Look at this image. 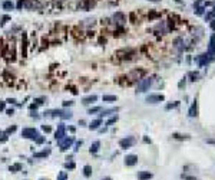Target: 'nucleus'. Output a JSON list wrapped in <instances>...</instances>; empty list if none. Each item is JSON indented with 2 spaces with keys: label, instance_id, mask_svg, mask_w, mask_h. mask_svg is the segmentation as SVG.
Here are the masks:
<instances>
[{
  "label": "nucleus",
  "instance_id": "nucleus-7",
  "mask_svg": "<svg viewBox=\"0 0 215 180\" xmlns=\"http://www.w3.org/2000/svg\"><path fill=\"white\" fill-rule=\"evenodd\" d=\"M113 20L116 25H123V23L126 22V16L122 13V12H116L115 14H113Z\"/></svg>",
  "mask_w": 215,
  "mask_h": 180
},
{
  "label": "nucleus",
  "instance_id": "nucleus-9",
  "mask_svg": "<svg viewBox=\"0 0 215 180\" xmlns=\"http://www.w3.org/2000/svg\"><path fill=\"white\" fill-rule=\"evenodd\" d=\"M165 100L163 95H149L146 97V102H150V104H155V102H161Z\"/></svg>",
  "mask_w": 215,
  "mask_h": 180
},
{
  "label": "nucleus",
  "instance_id": "nucleus-32",
  "mask_svg": "<svg viewBox=\"0 0 215 180\" xmlns=\"http://www.w3.org/2000/svg\"><path fill=\"white\" fill-rule=\"evenodd\" d=\"M4 107H6V104H4L3 101H0V111H3V110H4Z\"/></svg>",
  "mask_w": 215,
  "mask_h": 180
},
{
  "label": "nucleus",
  "instance_id": "nucleus-27",
  "mask_svg": "<svg viewBox=\"0 0 215 180\" xmlns=\"http://www.w3.org/2000/svg\"><path fill=\"white\" fill-rule=\"evenodd\" d=\"M43 141H44V137H40V135H37V138H36V143H37V144H42Z\"/></svg>",
  "mask_w": 215,
  "mask_h": 180
},
{
  "label": "nucleus",
  "instance_id": "nucleus-6",
  "mask_svg": "<svg viewBox=\"0 0 215 180\" xmlns=\"http://www.w3.org/2000/svg\"><path fill=\"white\" fill-rule=\"evenodd\" d=\"M133 144H135V138L133 137H126V138H122L119 141V146L122 147V148H129V147H132Z\"/></svg>",
  "mask_w": 215,
  "mask_h": 180
},
{
  "label": "nucleus",
  "instance_id": "nucleus-25",
  "mask_svg": "<svg viewBox=\"0 0 215 180\" xmlns=\"http://www.w3.org/2000/svg\"><path fill=\"white\" fill-rule=\"evenodd\" d=\"M99 111H102V108H100V107H95V108H90L87 113H89V114H95V113H99Z\"/></svg>",
  "mask_w": 215,
  "mask_h": 180
},
{
  "label": "nucleus",
  "instance_id": "nucleus-5",
  "mask_svg": "<svg viewBox=\"0 0 215 180\" xmlns=\"http://www.w3.org/2000/svg\"><path fill=\"white\" fill-rule=\"evenodd\" d=\"M66 127H64V124H59L57 125V130H56V133H54V138H56V141H60V140H63L64 137H66Z\"/></svg>",
  "mask_w": 215,
  "mask_h": 180
},
{
  "label": "nucleus",
  "instance_id": "nucleus-18",
  "mask_svg": "<svg viewBox=\"0 0 215 180\" xmlns=\"http://www.w3.org/2000/svg\"><path fill=\"white\" fill-rule=\"evenodd\" d=\"M3 9H4V10H13V9H14V4H13L11 1H4V3H3Z\"/></svg>",
  "mask_w": 215,
  "mask_h": 180
},
{
  "label": "nucleus",
  "instance_id": "nucleus-36",
  "mask_svg": "<svg viewBox=\"0 0 215 180\" xmlns=\"http://www.w3.org/2000/svg\"><path fill=\"white\" fill-rule=\"evenodd\" d=\"M103 180H112V179H110V177H106V179H103Z\"/></svg>",
  "mask_w": 215,
  "mask_h": 180
},
{
  "label": "nucleus",
  "instance_id": "nucleus-17",
  "mask_svg": "<svg viewBox=\"0 0 215 180\" xmlns=\"http://www.w3.org/2000/svg\"><path fill=\"white\" fill-rule=\"evenodd\" d=\"M118 111V108H112V110H102L100 111V117H106V115H109V114H112V113H116Z\"/></svg>",
  "mask_w": 215,
  "mask_h": 180
},
{
  "label": "nucleus",
  "instance_id": "nucleus-16",
  "mask_svg": "<svg viewBox=\"0 0 215 180\" xmlns=\"http://www.w3.org/2000/svg\"><path fill=\"white\" fill-rule=\"evenodd\" d=\"M99 147H100V143H99V141H95V143L90 146L89 151H90V153H96L97 150H99Z\"/></svg>",
  "mask_w": 215,
  "mask_h": 180
},
{
  "label": "nucleus",
  "instance_id": "nucleus-28",
  "mask_svg": "<svg viewBox=\"0 0 215 180\" xmlns=\"http://www.w3.org/2000/svg\"><path fill=\"white\" fill-rule=\"evenodd\" d=\"M64 167H66V169H75V163H66Z\"/></svg>",
  "mask_w": 215,
  "mask_h": 180
},
{
  "label": "nucleus",
  "instance_id": "nucleus-13",
  "mask_svg": "<svg viewBox=\"0 0 215 180\" xmlns=\"http://www.w3.org/2000/svg\"><path fill=\"white\" fill-rule=\"evenodd\" d=\"M97 100L96 95H89V97H85L83 100H82V102L83 104H92V102H95Z\"/></svg>",
  "mask_w": 215,
  "mask_h": 180
},
{
  "label": "nucleus",
  "instance_id": "nucleus-8",
  "mask_svg": "<svg viewBox=\"0 0 215 180\" xmlns=\"http://www.w3.org/2000/svg\"><path fill=\"white\" fill-rule=\"evenodd\" d=\"M136 163H138V156H135V154H129L125 158V164L126 166H135Z\"/></svg>",
  "mask_w": 215,
  "mask_h": 180
},
{
  "label": "nucleus",
  "instance_id": "nucleus-29",
  "mask_svg": "<svg viewBox=\"0 0 215 180\" xmlns=\"http://www.w3.org/2000/svg\"><path fill=\"white\" fill-rule=\"evenodd\" d=\"M189 77H191V81H196V78H198V74H194V72H191V74H189Z\"/></svg>",
  "mask_w": 215,
  "mask_h": 180
},
{
  "label": "nucleus",
  "instance_id": "nucleus-33",
  "mask_svg": "<svg viewBox=\"0 0 215 180\" xmlns=\"http://www.w3.org/2000/svg\"><path fill=\"white\" fill-rule=\"evenodd\" d=\"M176 105H178V102H175V104H171V105H168V107H166V108H168V110H169V108H173V107H176Z\"/></svg>",
  "mask_w": 215,
  "mask_h": 180
},
{
  "label": "nucleus",
  "instance_id": "nucleus-2",
  "mask_svg": "<svg viewBox=\"0 0 215 180\" xmlns=\"http://www.w3.org/2000/svg\"><path fill=\"white\" fill-rule=\"evenodd\" d=\"M37 130L36 128H23V131H22V137H24V138H32V140H36L37 138Z\"/></svg>",
  "mask_w": 215,
  "mask_h": 180
},
{
  "label": "nucleus",
  "instance_id": "nucleus-11",
  "mask_svg": "<svg viewBox=\"0 0 215 180\" xmlns=\"http://www.w3.org/2000/svg\"><path fill=\"white\" fill-rule=\"evenodd\" d=\"M138 179L139 180H149V179H152V173H149V171H140L139 174H138Z\"/></svg>",
  "mask_w": 215,
  "mask_h": 180
},
{
  "label": "nucleus",
  "instance_id": "nucleus-15",
  "mask_svg": "<svg viewBox=\"0 0 215 180\" xmlns=\"http://www.w3.org/2000/svg\"><path fill=\"white\" fill-rule=\"evenodd\" d=\"M209 53L215 55V36L211 38V42H209Z\"/></svg>",
  "mask_w": 215,
  "mask_h": 180
},
{
  "label": "nucleus",
  "instance_id": "nucleus-23",
  "mask_svg": "<svg viewBox=\"0 0 215 180\" xmlns=\"http://www.w3.org/2000/svg\"><path fill=\"white\" fill-rule=\"evenodd\" d=\"M189 115H191V117H195V115H196V101L192 104V107H191V110H189Z\"/></svg>",
  "mask_w": 215,
  "mask_h": 180
},
{
  "label": "nucleus",
  "instance_id": "nucleus-37",
  "mask_svg": "<svg viewBox=\"0 0 215 180\" xmlns=\"http://www.w3.org/2000/svg\"><path fill=\"white\" fill-rule=\"evenodd\" d=\"M40 180H47V179H40Z\"/></svg>",
  "mask_w": 215,
  "mask_h": 180
},
{
  "label": "nucleus",
  "instance_id": "nucleus-26",
  "mask_svg": "<svg viewBox=\"0 0 215 180\" xmlns=\"http://www.w3.org/2000/svg\"><path fill=\"white\" fill-rule=\"evenodd\" d=\"M14 131H16V125L9 127V128H7V131H6V134H10V133H14Z\"/></svg>",
  "mask_w": 215,
  "mask_h": 180
},
{
  "label": "nucleus",
  "instance_id": "nucleus-20",
  "mask_svg": "<svg viewBox=\"0 0 215 180\" xmlns=\"http://www.w3.org/2000/svg\"><path fill=\"white\" fill-rule=\"evenodd\" d=\"M92 171H93V170H92L90 166H85V167H83V174H85L86 177H90V176H92Z\"/></svg>",
  "mask_w": 215,
  "mask_h": 180
},
{
  "label": "nucleus",
  "instance_id": "nucleus-19",
  "mask_svg": "<svg viewBox=\"0 0 215 180\" xmlns=\"http://www.w3.org/2000/svg\"><path fill=\"white\" fill-rule=\"evenodd\" d=\"M9 170H10L11 173H16V171H19V170H22V164H20V163H16V164H13V166H10V167H9Z\"/></svg>",
  "mask_w": 215,
  "mask_h": 180
},
{
  "label": "nucleus",
  "instance_id": "nucleus-22",
  "mask_svg": "<svg viewBox=\"0 0 215 180\" xmlns=\"http://www.w3.org/2000/svg\"><path fill=\"white\" fill-rule=\"evenodd\" d=\"M172 137H173V138H176V140H188V138H189V135H186V134H176V133H175V134L172 135Z\"/></svg>",
  "mask_w": 215,
  "mask_h": 180
},
{
  "label": "nucleus",
  "instance_id": "nucleus-14",
  "mask_svg": "<svg viewBox=\"0 0 215 180\" xmlns=\"http://www.w3.org/2000/svg\"><path fill=\"white\" fill-rule=\"evenodd\" d=\"M100 124H102L100 118H99V120H95V121H92V123L89 124V128H90V130H97Z\"/></svg>",
  "mask_w": 215,
  "mask_h": 180
},
{
  "label": "nucleus",
  "instance_id": "nucleus-10",
  "mask_svg": "<svg viewBox=\"0 0 215 180\" xmlns=\"http://www.w3.org/2000/svg\"><path fill=\"white\" fill-rule=\"evenodd\" d=\"M145 74V71H138V69H135L130 75H129V79H132V81H135V79H139L142 75Z\"/></svg>",
  "mask_w": 215,
  "mask_h": 180
},
{
  "label": "nucleus",
  "instance_id": "nucleus-31",
  "mask_svg": "<svg viewBox=\"0 0 215 180\" xmlns=\"http://www.w3.org/2000/svg\"><path fill=\"white\" fill-rule=\"evenodd\" d=\"M42 128H43V131H46V133H49V131H50V127H49V125H43Z\"/></svg>",
  "mask_w": 215,
  "mask_h": 180
},
{
  "label": "nucleus",
  "instance_id": "nucleus-1",
  "mask_svg": "<svg viewBox=\"0 0 215 180\" xmlns=\"http://www.w3.org/2000/svg\"><path fill=\"white\" fill-rule=\"evenodd\" d=\"M44 117H59L62 120H69L72 118V113L66 110H50V111H44Z\"/></svg>",
  "mask_w": 215,
  "mask_h": 180
},
{
  "label": "nucleus",
  "instance_id": "nucleus-12",
  "mask_svg": "<svg viewBox=\"0 0 215 180\" xmlns=\"http://www.w3.org/2000/svg\"><path fill=\"white\" fill-rule=\"evenodd\" d=\"M49 154H50V148H47V150H43V151H39V153H34V158L47 157Z\"/></svg>",
  "mask_w": 215,
  "mask_h": 180
},
{
  "label": "nucleus",
  "instance_id": "nucleus-21",
  "mask_svg": "<svg viewBox=\"0 0 215 180\" xmlns=\"http://www.w3.org/2000/svg\"><path fill=\"white\" fill-rule=\"evenodd\" d=\"M118 98L115 95H103V101L105 102H110V101H116Z\"/></svg>",
  "mask_w": 215,
  "mask_h": 180
},
{
  "label": "nucleus",
  "instance_id": "nucleus-35",
  "mask_svg": "<svg viewBox=\"0 0 215 180\" xmlns=\"http://www.w3.org/2000/svg\"><path fill=\"white\" fill-rule=\"evenodd\" d=\"M13 114H14L13 110H7V115H13Z\"/></svg>",
  "mask_w": 215,
  "mask_h": 180
},
{
  "label": "nucleus",
  "instance_id": "nucleus-34",
  "mask_svg": "<svg viewBox=\"0 0 215 180\" xmlns=\"http://www.w3.org/2000/svg\"><path fill=\"white\" fill-rule=\"evenodd\" d=\"M182 177H183L185 180H196L195 177H188V176H182Z\"/></svg>",
  "mask_w": 215,
  "mask_h": 180
},
{
  "label": "nucleus",
  "instance_id": "nucleus-30",
  "mask_svg": "<svg viewBox=\"0 0 215 180\" xmlns=\"http://www.w3.org/2000/svg\"><path fill=\"white\" fill-rule=\"evenodd\" d=\"M70 105H73V102L72 101H64L63 102V107H70Z\"/></svg>",
  "mask_w": 215,
  "mask_h": 180
},
{
  "label": "nucleus",
  "instance_id": "nucleus-24",
  "mask_svg": "<svg viewBox=\"0 0 215 180\" xmlns=\"http://www.w3.org/2000/svg\"><path fill=\"white\" fill-rule=\"evenodd\" d=\"M67 179V173L66 171H60L59 176H57V180H66Z\"/></svg>",
  "mask_w": 215,
  "mask_h": 180
},
{
  "label": "nucleus",
  "instance_id": "nucleus-4",
  "mask_svg": "<svg viewBox=\"0 0 215 180\" xmlns=\"http://www.w3.org/2000/svg\"><path fill=\"white\" fill-rule=\"evenodd\" d=\"M150 85H152V78L142 79L139 84H138V92H145V91H148Z\"/></svg>",
  "mask_w": 215,
  "mask_h": 180
},
{
  "label": "nucleus",
  "instance_id": "nucleus-3",
  "mask_svg": "<svg viewBox=\"0 0 215 180\" xmlns=\"http://www.w3.org/2000/svg\"><path fill=\"white\" fill-rule=\"evenodd\" d=\"M73 141H75V138H73V137H64L63 140H60V141H57V143H59L60 150H62V151H66L69 147L73 144Z\"/></svg>",
  "mask_w": 215,
  "mask_h": 180
}]
</instances>
